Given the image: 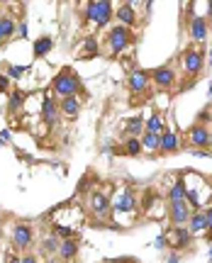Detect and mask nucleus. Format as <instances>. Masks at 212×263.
I'll return each instance as SVG.
<instances>
[{"mask_svg": "<svg viewBox=\"0 0 212 263\" xmlns=\"http://www.w3.org/2000/svg\"><path fill=\"white\" fill-rule=\"evenodd\" d=\"M205 66V59H202V51H195V49H188L183 51V69L188 76H198Z\"/></svg>", "mask_w": 212, "mask_h": 263, "instance_id": "20e7f679", "label": "nucleus"}, {"mask_svg": "<svg viewBox=\"0 0 212 263\" xmlns=\"http://www.w3.org/2000/svg\"><path fill=\"white\" fill-rule=\"evenodd\" d=\"M190 220V209H188V202H178V205H171V222L173 227H185Z\"/></svg>", "mask_w": 212, "mask_h": 263, "instance_id": "1a4fd4ad", "label": "nucleus"}, {"mask_svg": "<svg viewBox=\"0 0 212 263\" xmlns=\"http://www.w3.org/2000/svg\"><path fill=\"white\" fill-rule=\"evenodd\" d=\"M190 37L195 42H205V37H207V22L202 17H193V22H190Z\"/></svg>", "mask_w": 212, "mask_h": 263, "instance_id": "a211bd4d", "label": "nucleus"}, {"mask_svg": "<svg viewBox=\"0 0 212 263\" xmlns=\"http://www.w3.org/2000/svg\"><path fill=\"white\" fill-rule=\"evenodd\" d=\"M51 49H54V39L51 37H39L34 42V56H46Z\"/></svg>", "mask_w": 212, "mask_h": 263, "instance_id": "b1692460", "label": "nucleus"}, {"mask_svg": "<svg viewBox=\"0 0 212 263\" xmlns=\"http://www.w3.org/2000/svg\"><path fill=\"white\" fill-rule=\"evenodd\" d=\"M25 73V66H8V78H20Z\"/></svg>", "mask_w": 212, "mask_h": 263, "instance_id": "c756f323", "label": "nucleus"}, {"mask_svg": "<svg viewBox=\"0 0 212 263\" xmlns=\"http://www.w3.org/2000/svg\"><path fill=\"white\" fill-rule=\"evenodd\" d=\"M54 232H57V234H61V236H69V239H71V234H73L69 227H64V224H54Z\"/></svg>", "mask_w": 212, "mask_h": 263, "instance_id": "7c9ffc66", "label": "nucleus"}, {"mask_svg": "<svg viewBox=\"0 0 212 263\" xmlns=\"http://www.w3.org/2000/svg\"><path fill=\"white\" fill-rule=\"evenodd\" d=\"M17 32H20V37H27V22H22V25L17 27Z\"/></svg>", "mask_w": 212, "mask_h": 263, "instance_id": "c9c22d12", "label": "nucleus"}, {"mask_svg": "<svg viewBox=\"0 0 212 263\" xmlns=\"http://www.w3.org/2000/svg\"><path fill=\"white\" fill-rule=\"evenodd\" d=\"M185 193H188V188H185L183 180H176V185L169 190V202L171 205H178V202H185Z\"/></svg>", "mask_w": 212, "mask_h": 263, "instance_id": "412c9836", "label": "nucleus"}, {"mask_svg": "<svg viewBox=\"0 0 212 263\" xmlns=\"http://www.w3.org/2000/svg\"><path fill=\"white\" fill-rule=\"evenodd\" d=\"M125 263H129V261H125Z\"/></svg>", "mask_w": 212, "mask_h": 263, "instance_id": "49530a36", "label": "nucleus"}, {"mask_svg": "<svg viewBox=\"0 0 212 263\" xmlns=\"http://www.w3.org/2000/svg\"><path fill=\"white\" fill-rule=\"evenodd\" d=\"M95 54H98V42L90 37V39L85 42V51L81 54V59H90V56H95Z\"/></svg>", "mask_w": 212, "mask_h": 263, "instance_id": "c85d7f7f", "label": "nucleus"}, {"mask_svg": "<svg viewBox=\"0 0 212 263\" xmlns=\"http://www.w3.org/2000/svg\"><path fill=\"white\" fill-rule=\"evenodd\" d=\"M166 244H169V239L166 236H158L154 241V249H166Z\"/></svg>", "mask_w": 212, "mask_h": 263, "instance_id": "2f4dec72", "label": "nucleus"}, {"mask_svg": "<svg viewBox=\"0 0 212 263\" xmlns=\"http://www.w3.org/2000/svg\"><path fill=\"white\" fill-rule=\"evenodd\" d=\"M210 66H212V49H210Z\"/></svg>", "mask_w": 212, "mask_h": 263, "instance_id": "37998d69", "label": "nucleus"}, {"mask_svg": "<svg viewBox=\"0 0 212 263\" xmlns=\"http://www.w3.org/2000/svg\"><path fill=\"white\" fill-rule=\"evenodd\" d=\"M0 141H10V129H3L0 132Z\"/></svg>", "mask_w": 212, "mask_h": 263, "instance_id": "e433bc0d", "label": "nucleus"}, {"mask_svg": "<svg viewBox=\"0 0 212 263\" xmlns=\"http://www.w3.org/2000/svg\"><path fill=\"white\" fill-rule=\"evenodd\" d=\"M17 32V25L10 15H0V44H5Z\"/></svg>", "mask_w": 212, "mask_h": 263, "instance_id": "f8f14e48", "label": "nucleus"}, {"mask_svg": "<svg viewBox=\"0 0 212 263\" xmlns=\"http://www.w3.org/2000/svg\"><path fill=\"white\" fill-rule=\"evenodd\" d=\"M154 83L158 85V88H164V90H169V88H173L176 85V71L169 69V66H161V69L154 71Z\"/></svg>", "mask_w": 212, "mask_h": 263, "instance_id": "39448f33", "label": "nucleus"}, {"mask_svg": "<svg viewBox=\"0 0 212 263\" xmlns=\"http://www.w3.org/2000/svg\"><path fill=\"white\" fill-rule=\"evenodd\" d=\"M139 141H141V149L158 151V146H161V134H149V132H144L139 137Z\"/></svg>", "mask_w": 212, "mask_h": 263, "instance_id": "5701e85b", "label": "nucleus"}, {"mask_svg": "<svg viewBox=\"0 0 212 263\" xmlns=\"http://www.w3.org/2000/svg\"><path fill=\"white\" fill-rule=\"evenodd\" d=\"M125 134H127V137H139V134H144V120H141L139 115L132 117V120H127V125H125Z\"/></svg>", "mask_w": 212, "mask_h": 263, "instance_id": "4be33fe9", "label": "nucleus"}, {"mask_svg": "<svg viewBox=\"0 0 212 263\" xmlns=\"http://www.w3.org/2000/svg\"><path fill=\"white\" fill-rule=\"evenodd\" d=\"M115 209H120V212H132V209H137V197H134V193H132V190H125V193L115 200Z\"/></svg>", "mask_w": 212, "mask_h": 263, "instance_id": "ddd939ff", "label": "nucleus"}, {"mask_svg": "<svg viewBox=\"0 0 212 263\" xmlns=\"http://www.w3.org/2000/svg\"><path fill=\"white\" fill-rule=\"evenodd\" d=\"M158 151H161V153H176V151H178V137H176L173 132H169V129H164Z\"/></svg>", "mask_w": 212, "mask_h": 263, "instance_id": "2eb2a0df", "label": "nucleus"}, {"mask_svg": "<svg viewBox=\"0 0 212 263\" xmlns=\"http://www.w3.org/2000/svg\"><path fill=\"white\" fill-rule=\"evenodd\" d=\"M8 85H10V78L8 76H0V90H8Z\"/></svg>", "mask_w": 212, "mask_h": 263, "instance_id": "f704fd0d", "label": "nucleus"}, {"mask_svg": "<svg viewBox=\"0 0 212 263\" xmlns=\"http://www.w3.org/2000/svg\"><path fill=\"white\" fill-rule=\"evenodd\" d=\"M8 263H22V258L20 256H8Z\"/></svg>", "mask_w": 212, "mask_h": 263, "instance_id": "58836bf2", "label": "nucleus"}, {"mask_svg": "<svg viewBox=\"0 0 212 263\" xmlns=\"http://www.w3.org/2000/svg\"><path fill=\"white\" fill-rule=\"evenodd\" d=\"M190 241H193V234L185 229V227H173V232H171V246H176V249H188L190 246Z\"/></svg>", "mask_w": 212, "mask_h": 263, "instance_id": "0eeeda50", "label": "nucleus"}, {"mask_svg": "<svg viewBox=\"0 0 212 263\" xmlns=\"http://www.w3.org/2000/svg\"><path fill=\"white\" fill-rule=\"evenodd\" d=\"M122 151L127 153V156H139L141 153V141L139 137H129L127 141H125V149Z\"/></svg>", "mask_w": 212, "mask_h": 263, "instance_id": "a878e982", "label": "nucleus"}, {"mask_svg": "<svg viewBox=\"0 0 212 263\" xmlns=\"http://www.w3.org/2000/svg\"><path fill=\"white\" fill-rule=\"evenodd\" d=\"M22 102H25V93H20V90H13L10 93V112H17L20 108H22Z\"/></svg>", "mask_w": 212, "mask_h": 263, "instance_id": "bb28decb", "label": "nucleus"}, {"mask_svg": "<svg viewBox=\"0 0 212 263\" xmlns=\"http://www.w3.org/2000/svg\"><path fill=\"white\" fill-rule=\"evenodd\" d=\"M210 258H212V246H210Z\"/></svg>", "mask_w": 212, "mask_h": 263, "instance_id": "c03bdc74", "label": "nucleus"}, {"mask_svg": "<svg viewBox=\"0 0 212 263\" xmlns=\"http://www.w3.org/2000/svg\"><path fill=\"white\" fill-rule=\"evenodd\" d=\"M207 146H210V149H212V132H210V144H207Z\"/></svg>", "mask_w": 212, "mask_h": 263, "instance_id": "79ce46f5", "label": "nucleus"}, {"mask_svg": "<svg viewBox=\"0 0 212 263\" xmlns=\"http://www.w3.org/2000/svg\"><path fill=\"white\" fill-rule=\"evenodd\" d=\"M144 132H149V134H164V120L158 115H151L144 122Z\"/></svg>", "mask_w": 212, "mask_h": 263, "instance_id": "393cba45", "label": "nucleus"}, {"mask_svg": "<svg viewBox=\"0 0 212 263\" xmlns=\"http://www.w3.org/2000/svg\"><path fill=\"white\" fill-rule=\"evenodd\" d=\"M113 15H115V8H113V3H108V0L88 3L85 10H83L85 22H95L98 27H105V25L113 20Z\"/></svg>", "mask_w": 212, "mask_h": 263, "instance_id": "f03ea898", "label": "nucleus"}, {"mask_svg": "<svg viewBox=\"0 0 212 263\" xmlns=\"http://www.w3.org/2000/svg\"><path fill=\"white\" fill-rule=\"evenodd\" d=\"M205 220H207V232H210V236H212V207L205 212Z\"/></svg>", "mask_w": 212, "mask_h": 263, "instance_id": "72a5a7b5", "label": "nucleus"}, {"mask_svg": "<svg viewBox=\"0 0 212 263\" xmlns=\"http://www.w3.org/2000/svg\"><path fill=\"white\" fill-rule=\"evenodd\" d=\"M90 207H93V212H95L98 217H105V215L110 212V202H108V197L102 193H93L90 195Z\"/></svg>", "mask_w": 212, "mask_h": 263, "instance_id": "4468645a", "label": "nucleus"}, {"mask_svg": "<svg viewBox=\"0 0 212 263\" xmlns=\"http://www.w3.org/2000/svg\"><path fill=\"white\" fill-rule=\"evenodd\" d=\"M22 263H37V258H34V256H25V258H22Z\"/></svg>", "mask_w": 212, "mask_h": 263, "instance_id": "ea45409f", "label": "nucleus"}, {"mask_svg": "<svg viewBox=\"0 0 212 263\" xmlns=\"http://www.w3.org/2000/svg\"><path fill=\"white\" fill-rule=\"evenodd\" d=\"M108 44H110L113 54H120L122 49H127L129 44H132V32H129V27H125V25L113 27L110 34H108Z\"/></svg>", "mask_w": 212, "mask_h": 263, "instance_id": "7ed1b4c3", "label": "nucleus"}, {"mask_svg": "<svg viewBox=\"0 0 212 263\" xmlns=\"http://www.w3.org/2000/svg\"><path fill=\"white\" fill-rule=\"evenodd\" d=\"M13 244L17 246L20 251L29 249V244H32V229H29L27 224H17L13 232Z\"/></svg>", "mask_w": 212, "mask_h": 263, "instance_id": "423d86ee", "label": "nucleus"}, {"mask_svg": "<svg viewBox=\"0 0 212 263\" xmlns=\"http://www.w3.org/2000/svg\"><path fill=\"white\" fill-rule=\"evenodd\" d=\"M0 146H3V141H0Z\"/></svg>", "mask_w": 212, "mask_h": 263, "instance_id": "a18cd8bd", "label": "nucleus"}, {"mask_svg": "<svg viewBox=\"0 0 212 263\" xmlns=\"http://www.w3.org/2000/svg\"><path fill=\"white\" fill-rule=\"evenodd\" d=\"M46 263H61V261H59V256H51V258H49Z\"/></svg>", "mask_w": 212, "mask_h": 263, "instance_id": "a19ab883", "label": "nucleus"}, {"mask_svg": "<svg viewBox=\"0 0 212 263\" xmlns=\"http://www.w3.org/2000/svg\"><path fill=\"white\" fill-rule=\"evenodd\" d=\"M51 88H54V93H57L61 100H64V97H71V95H78V90H81V78H78L71 69H64L57 78H54Z\"/></svg>", "mask_w": 212, "mask_h": 263, "instance_id": "f257e3e1", "label": "nucleus"}, {"mask_svg": "<svg viewBox=\"0 0 212 263\" xmlns=\"http://www.w3.org/2000/svg\"><path fill=\"white\" fill-rule=\"evenodd\" d=\"M117 20L125 25V27H134L137 25V13H134V5L132 3H125L117 8Z\"/></svg>", "mask_w": 212, "mask_h": 263, "instance_id": "9d476101", "label": "nucleus"}, {"mask_svg": "<svg viewBox=\"0 0 212 263\" xmlns=\"http://www.w3.org/2000/svg\"><path fill=\"white\" fill-rule=\"evenodd\" d=\"M190 141L195 144V146H207L210 144V132H207V127L205 125H195L190 129Z\"/></svg>", "mask_w": 212, "mask_h": 263, "instance_id": "f3484780", "label": "nucleus"}, {"mask_svg": "<svg viewBox=\"0 0 212 263\" xmlns=\"http://www.w3.org/2000/svg\"><path fill=\"white\" fill-rule=\"evenodd\" d=\"M127 85L132 93H144V90L149 88V73H146V71H132Z\"/></svg>", "mask_w": 212, "mask_h": 263, "instance_id": "6e6552de", "label": "nucleus"}, {"mask_svg": "<svg viewBox=\"0 0 212 263\" xmlns=\"http://www.w3.org/2000/svg\"><path fill=\"white\" fill-rule=\"evenodd\" d=\"M207 229V220H205V212H190V220H188V232L190 234H200Z\"/></svg>", "mask_w": 212, "mask_h": 263, "instance_id": "dca6fc26", "label": "nucleus"}, {"mask_svg": "<svg viewBox=\"0 0 212 263\" xmlns=\"http://www.w3.org/2000/svg\"><path fill=\"white\" fill-rule=\"evenodd\" d=\"M59 110L64 112V115H69V117H76V115L81 112V100H78V95L64 97L61 105H59Z\"/></svg>", "mask_w": 212, "mask_h": 263, "instance_id": "6ab92c4d", "label": "nucleus"}, {"mask_svg": "<svg viewBox=\"0 0 212 263\" xmlns=\"http://www.w3.org/2000/svg\"><path fill=\"white\" fill-rule=\"evenodd\" d=\"M166 263H181V256H178V253H173V256L166 258Z\"/></svg>", "mask_w": 212, "mask_h": 263, "instance_id": "4c0bfd02", "label": "nucleus"}, {"mask_svg": "<svg viewBox=\"0 0 212 263\" xmlns=\"http://www.w3.org/2000/svg\"><path fill=\"white\" fill-rule=\"evenodd\" d=\"M42 120L46 125H57L59 122V105L51 100V97H46L42 102Z\"/></svg>", "mask_w": 212, "mask_h": 263, "instance_id": "9b49d317", "label": "nucleus"}, {"mask_svg": "<svg viewBox=\"0 0 212 263\" xmlns=\"http://www.w3.org/2000/svg\"><path fill=\"white\" fill-rule=\"evenodd\" d=\"M76 253H78V241H76V239H64V241L59 244V256H61L64 261H71Z\"/></svg>", "mask_w": 212, "mask_h": 263, "instance_id": "aec40b11", "label": "nucleus"}, {"mask_svg": "<svg viewBox=\"0 0 212 263\" xmlns=\"http://www.w3.org/2000/svg\"><path fill=\"white\" fill-rule=\"evenodd\" d=\"M59 244H61V241H59L57 236H46L44 244H42V249L46 251V253H54V251H59Z\"/></svg>", "mask_w": 212, "mask_h": 263, "instance_id": "cd10ccee", "label": "nucleus"}, {"mask_svg": "<svg viewBox=\"0 0 212 263\" xmlns=\"http://www.w3.org/2000/svg\"><path fill=\"white\" fill-rule=\"evenodd\" d=\"M210 120H212L210 110H202V112H200V115H198V122H200V125H202V122H210Z\"/></svg>", "mask_w": 212, "mask_h": 263, "instance_id": "473e14b6", "label": "nucleus"}]
</instances>
